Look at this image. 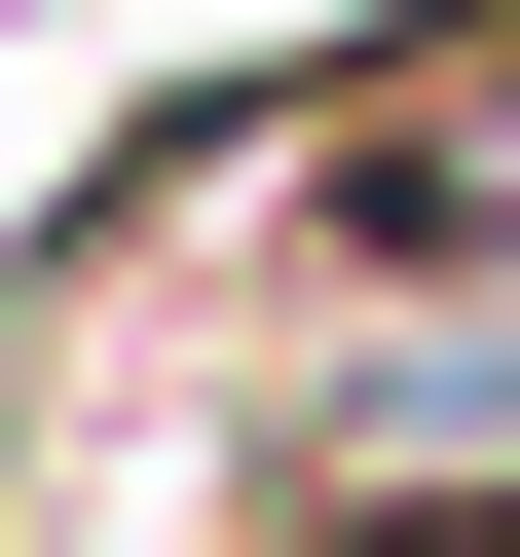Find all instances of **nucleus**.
<instances>
[{
  "instance_id": "nucleus-1",
  "label": "nucleus",
  "mask_w": 520,
  "mask_h": 557,
  "mask_svg": "<svg viewBox=\"0 0 520 557\" xmlns=\"http://www.w3.org/2000/svg\"><path fill=\"white\" fill-rule=\"evenodd\" d=\"M260 186H298L372 298H520V38H335L260 112Z\"/></svg>"
}]
</instances>
